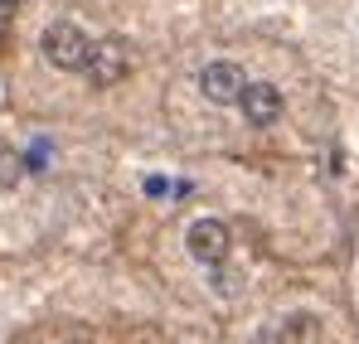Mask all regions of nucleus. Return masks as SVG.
I'll return each mask as SVG.
<instances>
[{"label": "nucleus", "mask_w": 359, "mask_h": 344, "mask_svg": "<svg viewBox=\"0 0 359 344\" xmlns=\"http://www.w3.org/2000/svg\"><path fill=\"white\" fill-rule=\"evenodd\" d=\"M20 174H25V160H20L15 151H5V146H0V189L20 184Z\"/></svg>", "instance_id": "0eeeda50"}, {"label": "nucleus", "mask_w": 359, "mask_h": 344, "mask_svg": "<svg viewBox=\"0 0 359 344\" xmlns=\"http://www.w3.org/2000/svg\"><path fill=\"white\" fill-rule=\"evenodd\" d=\"M170 189L184 194V184H170V179H161V174H151V179H146V194H156V199H161V194H170Z\"/></svg>", "instance_id": "6e6552de"}, {"label": "nucleus", "mask_w": 359, "mask_h": 344, "mask_svg": "<svg viewBox=\"0 0 359 344\" xmlns=\"http://www.w3.org/2000/svg\"><path fill=\"white\" fill-rule=\"evenodd\" d=\"M44 54H49L54 68L83 73V68H88V58H93V44L83 39V29H78V25L59 20V25H49V29H44Z\"/></svg>", "instance_id": "f257e3e1"}, {"label": "nucleus", "mask_w": 359, "mask_h": 344, "mask_svg": "<svg viewBox=\"0 0 359 344\" xmlns=\"http://www.w3.org/2000/svg\"><path fill=\"white\" fill-rule=\"evenodd\" d=\"M44 160H49V146H44V141H39V146H34V151H29V160H25V170H39V165H44Z\"/></svg>", "instance_id": "1a4fd4ad"}, {"label": "nucleus", "mask_w": 359, "mask_h": 344, "mask_svg": "<svg viewBox=\"0 0 359 344\" xmlns=\"http://www.w3.org/2000/svg\"><path fill=\"white\" fill-rule=\"evenodd\" d=\"M73 344H88V340H73Z\"/></svg>", "instance_id": "9b49d317"}, {"label": "nucleus", "mask_w": 359, "mask_h": 344, "mask_svg": "<svg viewBox=\"0 0 359 344\" xmlns=\"http://www.w3.org/2000/svg\"><path fill=\"white\" fill-rule=\"evenodd\" d=\"M243 88H248V78H243L238 63H209V68L199 73V92H204L209 102H238Z\"/></svg>", "instance_id": "7ed1b4c3"}, {"label": "nucleus", "mask_w": 359, "mask_h": 344, "mask_svg": "<svg viewBox=\"0 0 359 344\" xmlns=\"http://www.w3.org/2000/svg\"><path fill=\"white\" fill-rule=\"evenodd\" d=\"M83 73H88V78H93L97 88H107V83H117L121 73H126V49H121L117 39H107V44H97Z\"/></svg>", "instance_id": "39448f33"}, {"label": "nucleus", "mask_w": 359, "mask_h": 344, "mask_svg": "<svg viewBox=\"0 0 359 344\" xmlns=\"http://www.w3.org/2000/svg\"><path fill=\"white\" fill-rule=\"evenodd\" d=\"M301 335H306V320H282V325H262L257 335H252V344H301Z\"/></svg>", "instance_id": "423d86ee"}, {"label": "nucleus", "mask_w": 359, "mask_h": 344, "mask_svg": "<svg viewBox=\"0 0 359 344\" xmlns=\"http://www.w3.org/2000/svg\"><path fill=\"white\" fill-rule=\"evenodd\" d=\"M15 5H20V0H0V20H10V15H15Z\"/></svg>", "instance_id": "9d476101"}, {"label": "nucleus", "mask_w": 359, "mask_h": 344, "mask_svg": "<svg viewBox=\"0 0 359 344\" xmlns=\"http://www.w3.org/2000/svg\"><path fill=\"white\" fill-rule=\"evenodd\" d=\"M238 102H243V116H248V121H257V126H267V121H277V116H282V92H277L272 83H248Z\"/></svg>", "instance_id": "20e7f679"}, {"label": "nucleus", "mask_w": 359, "mask_h": 344, "mask_svg": "<svg viewBox=\"0 0 359 344\" xmlns=\"http://www.w3.org/2000/svg\"><path fill=\"white\" fill-rule=\"evenodd\" d=\"M189 257L194 262H204V267H219L224 257H229V228L219 223V219H199V223H189Z\"/></svg>", "instance_id": "f03ea898"}]
</instances>
